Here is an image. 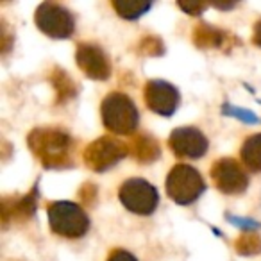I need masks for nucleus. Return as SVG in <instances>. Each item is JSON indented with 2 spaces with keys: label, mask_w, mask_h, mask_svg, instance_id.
<instances>
[{
  "label": "nucleus",
  "mask_w": 261,
  "mask_h": 261,
  "mask_svg": "<svg viewBox=\"0 0 261 261\" xmlns=\"http://www.w3.org/2000/svg\"><path fill=\"white\" fill-rule=\"evenodd\" d=\"M79 199L84 206H93L95 200H97V186L91 185V182L83 185V188L79 190Z\"/></svg>",
  "instance_id": "20"
},
{
  "label": "nucleus",
  "mask_w": 261,
  "mask_h": 261,
  "mask_svg": "<svg viewBox=\"0 0 261 261\" xmlns=\"http://www.w3.org/2000/svg\"><path fill=\"white\" fill-rule=\"evenodd\" d=\"M100 118L104 127L118 136H135L140 125V113L129 95L111 91L100 104Z\"/></svg>",
  "instance_id": "2"
},
{
  "label": "nucleus",
  "mask_w": 261,
  "mask_h": 261,
  "mask_svg": "<svg viewBox=\"0 0 261 261\" xmlns=\"http://www.w3.org/2000/svg\"><path fill=\"white\" fill-rule=\"evenodd\" d=\"M111 6L120 18L138 20L140 16H143L152 8V2H143V0H113Z\"/></svg>",
  "instance_id": "17"
},
{
  "label": "nucleus",
  "mask_w": 261,
  "mask_h": 261,
  "mask_svg": "<svg viewBox=\"0 0 261 261\" xmlns=\"http://www.w3.org/2000/svg\"><path fill=\"white\" fill-rule=\"evenodd\" d=\"M168 149L179 160H200L210 149V142L197 127H175L168 136Z\"/></svg>",
  "instance_id": "9"
},
{
  "label": "nucleus",
  "mask_w": 261,
  "mask_h": 261,
  "mask_svg": "<svg viewBox=\"0 0 261 261\" xmlns=\"http://www.w3.org/2000/svg\"><path fill=\"white\" fill-rule=\"evenodd\" d=\"M75 63L81 72L93 81H108L111 77V59L100 45L93 41H81L75 48Z\"/></svg>",
  "instance_id": "10"
},
{
  "label": "nucleus",
  "mask_w": 261,
  "mask_h": 261,
  "mask_svg": "<svg viewBox=\"0 0 261 261\" xmlns=\"http://www.w3.org/2000/svg\"><path fill=\"white\" fill-rule=\"evenodd\" d=\"M138 52L143 56H161L165 52L163 41H161V38H158V36H147L140 41Z\"/></svg>",
  "instance_id": "19"
},
{
  "label": "nucleus",
  "mask_w": 261,
  "mask_h": 261,
  "mask_svg": "<svg viewBox=\"0 0 261 261\" xmlns=\"http://www.w3.org/2000/svg\"><path fill=\"white\" fill-rule=\"evenodd\" d=\"M143 100L147 108L156 115L172 116L181 104V93L168 81L150 79L143 88Z\"/></svg>",
  "instance_id": "11"
},
{
  "label": "nucleus",
  "mask_w": 261,
  "mask_h": 261,
  "mask_svg": "<svg viewBox=\"0 0 261 261\" xmlns=\"http://www.w3.org/2000/svg\"><path fill=\"white\" fill-rule=\"evenodd\" d=\"M38 197H36V188L33 190V193H27L23 197H13V199H4L2 200V218H4V225H8L9 220L15 222H25L36 211Z\"/></svg>",
  "instance_id": "14"
},
{
  "label": "nucleus",
  "mask_w": 261,
  "mask_h": 261,
  "mask_svg": "<svg viewBox=\"0 0 261 261\" xmlns=\"http://www.w3.org/2000/svg\"><path fill=\"white\" fill-rule=\"evenodd\" d=\"M127 147H129V156L140 165H150L161 158L160 142L152 135H147V133L130 136Z\"/></svg>",
  "instance_id": "13"
},
{
  "label": "nucleus",
  "mask_w": 261,
  "mask_h": 261,
  "mask_svg": "<svg viewBox=\"0 0 261 261\" xmlns=\"http://www.w3.org/2000/svg\"><path fill=\"white\" fill-rule=\"evenodd\" d=\"M234 249L242 256H254L261 252V238L256 232H243L236 238Z\"/></svg>",
  "instance_id": "18"
},
{
  "label": "nucleus",
  "mask_w": 261,
  "mask_h": 261,
  "mask_svg": "<svg viewBox=\"0 0 261 261\" xmlns=\"http://www.w3.org/2000/svg\"><path fill=\"white\" fill-rule=\"evenodd\" d=\"M167 195L179 206H190L206 192V181L195 167L186 163H177L168 170Z\"/></svg>",
  "instance_id": "4"
},
{
  "label": "nucleus",
  "mask_w": 261,
  "mask_h": 261,
  "mask_svg": "<svg viewBox=\"0 0 261 261\" xmlns=\"http://www.w3.org/2000/svg\"><path fill=\"white\" fill-rule=\"evenodd\" d=\"M252 43L261 48V18L252 27Z\"/></svg>",
  "instance_id": "25"
},
{
  "label": "nucleus",
  "mask_w": 261,
  "mask_h": 261,
  "mask_svg": "<svg viewBox=\"0 0 261 261\" xmlns=\"http://www.w3.org/2000/svg\"><path fill=\"white\" fill-rule=\"evenodd\" d=\"M129 156V147L125 142L115 138V136H100L93 140L90 145L84 149L83 161L91 172L104 174L109 168H113L116 163Z\"/></svg>",
  "instance_id": "6"
},
{
  "label": "nucleus",
  "mask_w": 261,
  "mask_h": 261,
  "mask_svg": "<svg viewBox=\"0 0 261 261\" xmlns=\"http://www.w3.org/2000/svg\"><path fill=\"white\" fill-rule=\"evenodd\" d=\"M240 160L247 170L259 174L261 172V133L250 135L243 140L240 147Z\"/></svg>",
  "instance_id": "15"
},
{
  "label": "nucleus",
  "mask_w": 261,
  "mask_h": 261,
  "mask_svg": "<svg viewBox=\"0 0 261 261\" xmlns=\"http://www.w3.org/2000/svg\"><path fill=\"white\" fill-rule=\"evenodd\" d=\"M36 27L52 40H66L75 33V18L66 6L58 2H43L34 13Z\"/></svg>",
  "instance_id": "7"
},
{
  "label": "nucleus",
  "mask_w": 261,
  "mask_h": 261,
  "mask_svg": "<svg viewBox=\"0 0 261 261\" xmlns=\"http://www.w3.org/2000/svg\"><path fill=\"white\" fill-rule=\"evenodd\" d=\"M215 8H218V9H232L236 6V2H232V4H218V2H215Z\"/></svg>",
  "instance_id": "26"
},
{
  "label": "nucleus",
  "mask_w": 261,
  "mask_h": 261,
  "mask_svg": "<svg viewBox=\"0 0 261 261\" xmlns=\"http://www.w3.org/2000/svg\"><path fill=\"white\" fill-rule=\"evenodd\" d=\"M50 83L56 90V104H66L77 95V86L73 79L63 68H54L50 73Z\"/></svg>",
  "instance_id": "16"
},
{
  "label": "nucleus",
  "mask_w": 261,
  "mask_h": 261,
  "mask_svg": "<svg viewBox=\"0 0 261 261\" xmlns=\"http://www.w3.org/2000/svg\"><path fill=\"white\" fill-rule=\"evenodd\" d=\"M177 8L192 16H199L210 8V4H206V2H177Z\"/></svg>",
  "instance_id": "21"
},
{
  "label": "nucleus",
  "mask_w": 261,
  "mask_h": 261,
  "mask_svg": "<svg viewBox=\"0 0 261 261\" xmlns=\"http://www.w3.org/2000/svg\"><path fill=\"white\" fill-rule=\"evenodd\" d=\"M225 111L234 113V116H238L240 120H245V122H252V123L259 122V118H256V116H254L250 111H242V109H236V108H229V109L225 108Z\"/></svg>",
  "instance_id": "23"
},
{
  "label": "nucleus",
  "mask_w": 261,
  "mask_h": 261,
  "mask_svg": "<svg viewBox=\"0 0 261 261\" xmlns=\"http://www.w3.org/2000/svg\"><path fill=\"white\" fill-rule=\"evenodd\" d=\"M211 181L215 188L224 195H240L249 186V175L240 161L234 158H220L211 165Z\"/></svg>",
  "instance_id": "8"
},
{
  "label": "nucleus",
  "mask_w": 261,
  "mask_h": 261,
  "mask_svg": "<svg viewBox=\"0 0 261 261\" xmlns=\"http://www.w3.org/2000/svg\"><path fill=\"white\" fill-rule=\"evenodd\" d=\"M48 225L61 238H83L90 229V217L81 204L73 200H54L47 204Z\"/></svg>",
  "instance_id": "3"
},
{
  "label": "nucleus",
  "mask_w": 261,
  "mask_h": 261,
  "mask_svg": "<svg viewBox=\"0 0 261 261\" xmlns=\"http://www.w3.org/2000/svg\"><path fill=\"white\" fill-rule=\"evenodd\" d=\"M227 220L229 222H232V224H236V225H240V227H243V229H247V231H249V229H256L257 227V224L254 220H242V218H234V217H227Z\"/></svg>",
  "instance_id": "24"
},
{
  "label": "nucleus",
  "mask_w": 261,
  "mask_h": 261,
  "mask_svg": "<svg viewBox=\"0 0 261 261\" xmlns=\"http://www.w3.org/2000/svg\"><path fill=\"white\" fill-rule=\"evenodd\" d=\"M195 47L199 48H217V50L231 52L232 47H238L240 40L234 34L227 33V31L220 29V27H213L210 23H199L193 29L192 36Z\"/></svg>",
  "instance_id": "12"
},
{
  "label": "nucleus",
  "mask_w": 261,
  "mask_h": 261,
  "mask_svg": "<svg viewBox=\"0 0 261 261\" xmlns=\"http://www.w3.org/2000/svg\"><path fill=\"white\" fill-rule=\"evenodd\" d=\"M118 199L127 211L140 217H149L160 206V192L143 177H130L123 181L118 190Z\"/></svg>",
  "instance_id": "5"
},
{
  "label": "nucleus",
  "mask_w": 261,
  "mask_h": 261,
  "mask_svg": "<svg viewBox=\"0 0 261 261\" xmlns=\"http://www.w3.org/2000/svg\"><path fill=\"white\" fill-rule=\"evenodd\" d=\"M108 261H138L135 257V254H130L129 250L125 249H115L109 252Z\"/></svg>",
  "instance_id": "22"
},
{
  "label": "nucleus",
  "mask_w": 261,
  "mask_h": 261,
  "mask_svg": "<svg viewBox=\"0 0 261 261\" xmlns=\"http://www.w3.org/2000/svg\"><path fill=\"white\" fill-rule=\"evenodd\" d=\"M27 147L47 170H65L75 165L77 143L63 127H34L27 135Z\"/></svg>",
  "instance_id": "1"
}]
</instances>
